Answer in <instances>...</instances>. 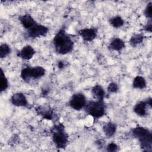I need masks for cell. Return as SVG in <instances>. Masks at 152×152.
Masks as SVG:
<instances>
[{
    "instance_id": "obj_1",
    "label": "cell",
    "mask_w": 152,
    "mask_h": 152,
    "mask_svg": "<svg viewBox=\"0 0 152 152\" xmlns=\"http://www.w3.org/2000/svg\"><path fill=\"white\" fill-rule=\"evenodd\" d=\"M56 52L61 55H65L71 52L74 48V42L67 34L64 29H61L55 36L53 39Z\"/></svg>"
},
{
    "instance_id": "obj_2",
    "label": "cell",
    "mask_w": 152,
    "mask_h": 152,
    "mask_svg": "<svg viewBox=\"0 0 152 152\" xmlns=\"http://www.w3.org/2000/svg\"><path fill=\"white\" fill-rule=\"evenodd\" d=\"M132 134L138 140L140 147L143 151H151L152 134L150 130L144 127L138 126L132 130Z\"/></svg>"
},
{
    "instance_id": "obj_3",
    "label": "cell",
    "mask_w": 152,
    "mask_h": 152,
    "mask_svg": "<svg viewBox=\"0 0 152 152\" xmlns=\"http://www.w3.org/2000/svg\"><path fill=\"white\" fill-rule=\"evenodd\" d=\"M52 140L58 148H64L68 142V135L65 131L64 126L62 124L55 125L52 129Z\"/></svg>"
},
{
    "instance_id": "obj_4",
    "label": "cell",
    "mask_w": 152,
    "mask_h": 152,
    "mask_svg": "<svg viewBox=\"0 0 152 152\" xmlns=\"http://www.w3.org/2000/svg\"><path fill=\"white\" fill-rule=\"evenodd\" d=\"M86 112L94 118H99L105 114L106 107L103 100L90 101L84 106Z\"/></svg>"
},
{
    "instance_id": "obj_5",
    "label": "cell",
    "mask_w": 152,
    "mask_h": 152,
    "mask_svg": "<svg viewBox=\"0 0 152 152\" xmlns=\"http://www.w3.org/2000/svg\"><path fill=\"white\" fill-rule=\"evenodd\" d=\"M86 104V97L81 93H77L73 94L69 102L70 107L76 110H80L84 107Z\"/></svg>"
},
{
    "instance_id": "obj_6",
    "label": "cell",
    "mask_w": 152,
    "mask_h": 152,
    "mask_svg": "<svg viewBox=\"0 0 152 152\" xmlns=\"http://www.w3.org/2000/svg\"><path fill=\"white\" fill-rule=\"evenodd\" d=\"M48 28L42 24H36L31 28L27 30V35L32 39L45 36L48 32Z\"/></svg>"
},
{
    "instance_id": "obj_7",
    "label": "cell",
    "mask_w": 152,
    "mask_h": 152,
    "mask_svg": "<svg viewBox=\"0 0 152 152\" xmlns=\"http://www.w3.org/2000/svg\"><path fill=\"white\" fill-rule=\"evenodd\" d=\"M78 34L85 41L91 42L97 37V30L95 28H83L78 31Z\"/></svg>"
},
{
    "instance_id": "obj_8",
    "label": "cell",
    "mask_w": 152,
    "mask_h": 152,
    "mask_svg": "<svg viewBox=\"0 0 152 152\" xmlns=\"http://www.w3.org/2000/svg\"><path fill=\"white\" fill-rule=\"evenodd\" d=\"M11 103L16 106H27L28 105L27 100L24 94L17 93L13 94L10 99Z\"/></svg>"
},
{
    "instance_id": "obj_9",
    "label": "cell",
    "mask_w": 152,
    "mask_h": 152,
    "mask_svg": "<svg viewBox=\"0 0 152 152\" xmlns=\"http://www.w3.org/2000/svg\"><path fill=\"white\" fill-rule=\"evenodd\" d=\"M35 50L34 48L30 45H26L23 47L18 53L17 56L23 59L29 60L35 54Z\"/></svg>"
},
{
    "instance_id": "obj_10",
    "label": "cell",
    "mask_w": 152,
    "mask_h": 152,
    "mask_svg": "<svg viewBox=\"0 0 152 152\" xmlns=\"http://www.w3.org/2000/svg\"><path fill=\"white\" fill-rule=\"evenodd\" d=\"M19 20L22 26L27 30H28L37 24L34 18L28 14L21 15L19 17Z\"/></svg>"
},
{
    "instance_id": "obj_11",
    "label": "cell",
    "mask_w": 152,
    "mask_h": 152,
    "mask_svg": "<svg viewBox=\"0 0 152 152\" xmlns=\"http://www.w3.org/2000/svg\"><path fill=\"white\" fill-rule=\"evenodd\" d=\"M36 111L43 118L46 119H52L53 118V110L49 107L40 106L36 108Z\"/></svg>"
},
{
    "instance_id": "obj_12",
    "label": "cell",
    "mask_w": 152,
    "mask_h": 152,
    "mask_svg": "<svg viewBox=\"0 0 152 152\" xmlns=\"http://www.w3.org/2000/svg\"><path fill=\"white\" fill-rule=\"evenodd\" d=\"M148 106L146 100L138 102L134 107V112L140 116H144L147 114V106Z\"/></svg>"
},
{
    "instance_id": "obj_13",
    "label": "cell",
    "mask_w": 152,
    "mask_h": 152,
    "mask_svg": "<svg viewBox=\"0 0 152 152\" xmlns=\"http://www.w3.org/2000/svg\"><path fill=\"white\" fill-rule=\"evenodd\" d=\"M91 93L97 100H103L105 96V91L100 85L94 86L92 88Z\"/></svg>"
},
{
    "instance_id": "obj_14",
    "label": "cell",
    "mask_w": 152,
    "mask_h": 152,
    "mask_svg": "<svg viewBox=\"0 0 152 152\" xmlns=\"http://www.w3.org/2000/svg\"><path fill=\"white\" fill-rule=\"evenodd\" d=\"M125 45L124 42L118 37L114 38L109 44L110 49L115 51H121L125 48Z\"/></svg>"
},
{
    "instance_id": "obj_15",
    "label": "cell",
    "mask_w": 152,
    "mask_h": 152,
    "mask_svg": "<svg viewBox=\"0 0 152 152\" xmlns=\"http://www.w3.org/2000/svg\"><path fill=\"white\" fill-rule=\"evenodd\" d=\"M103 130L106 137H111L115 134L116 130V126L115 124L112 122H107L104 124Z\"/></svg>"
},
{
    "instance_id": "obj_16",
    "label": "cell",
    "mask_w": 152,
    "mask_h": 152,
    "mask_svg": "<svg viewBox=\"0 0 152 152\" xmlns=\"http://www.w3.org/2000/svg\"><path fill=\"white\" fill-rule=\"evenodd\" d=\"M46 70L40 66H36L31 69V78L38 79L45 75Z\"/></svg>"
},
{
    "instance_id": "obj_17",
    "label": "cell",
    "mask_w": 152,
    "mask_h": 152,
    "mask_svg": "<svg viewBox=\"0 0 152 152\" xmlns=\"http://www.w3.org/2000/svg\"><path fill=\"white\" fill-rule=\"evenodd\" d=\"M132 86L135 88L143 89L146 87V81L141 76H137L134 78L132 83Z\"/></svg>"
},
{
    "instance_id": "obj_18",
    "label": "cell",
    "mask_w": 152,
    "mask_h": 152,
    "mask_svg": "<svg viewBox=\"0 0 152 152\" xmlns=\"http://www.w3.org/2000/svg\"><path fill=\"white\" fill-rule=\"evenodd\" d=\"M110 24L115 28H119L124 25V21L122 17L119 15L113 17L109 20Z\"/></svg>"
},
{
    "instance_id": "obj_19",
    "label": "cell",
    "mask_w": 152,
    "mask_h": 152,
    "mask_svg": "<svg viewBox=\"0 0 152 152\" xmlns=\"http://www.w3.org/2000/svg\"><path fill=\"white\" fill-rule=\"evenodd\" d=\"M31 68L27 66L23 68L21 71V77L26 82H29L31 79Z\"/></svg>"
},
{
    "instance_id": "obj_20",
    "label": "cell",
    "mask_w": 152,
    "mask_h": 152,
    "mask_svg": "<svg viewBox=\"0 0 152 152\" xmlns=\"http://www.w3.org/2000/svg\"><path fill=\"white\" fill-rule=\"evenodd\" d=\"M144 39V36L142 34H134L129 40V43L132 46H135L141 43Z\"/></svg>"
},
{
    "instance_id": "obj_21",
    "label": "cell",
    "mask_w": 152,
    "mask_h": 152,
    "mask_svg": "<svg viewBox=\"0 0 152 152\" xmlns=\"http://www.w3.org/2000/svg\"><path fill=\"white\" fill-rule=\"evenodd\" d=\"M0 82H1V86H0V89H1V92H2L7 89L8 87V81L7 78V77L5 75V74L4 73L2 69H1V79H0Z\"/></svg>"
},
{
    "instance_id": "obj_22",
    "label": "cell",
    "mask_w": 152,
    "mask_h": 152,
    "mask_svg": "<svg viewBox=\"0 0 152 152\" xmlns=\"http://www.w3.org/2000/svg\"><path fill=\"white\" fill-rule=\"evenodd\" d=\"M11 52L10 47L6 43L2 44L0 46V57L4 58L8 55Z\"/></svg>"
},
{
    "instance_id": "obj_23",
    "label": "cell",
    "mask_w": 152,
    "mask_h": 152,
    "mask_svg": "<svg viewBox=\"0 0 152 152\" xmlns=\"http://www.w3.org/2000/svg\"><path fill=\"white\" fill-rule=\"evenodd\" d=\"M144 15L149 20L151 19L152 17V2H150L146 6L145 10H144Z\"/></svg>"
},
{
    "instance_id": "obj_24",
    "label": "cell",
    "mask_w": 152,
    "mask_h": 152,
    "mask_svg": "<svg viewBox=\"0 0 152 152\" xmlns=\"http://www.w3.org/2000/svg\"><path fill=\"white\" fill-rule=\"evenodd\" d=\"M118 90V86L115 83H111L107 87V91L109 93H116Z\"/></svg>"
},
{
    "instance_id": "obj_25",
    "label": "cell",
    "mask_w": 152,
    "mask_h": 152,
    "mask_svg": "<svg viewBox=\"0 0 152 152\" xmlns=\"http://www.w3.org/2000/svg\"><path fill=\"white\" fill-rule=\"evenodd\" d=\"M106 150L109 152H115L117 151L118 150V146L114 142H111L106 147Z\"/></svg>"
},
{
    "instance_id": "obj_26",
    "label": "cell",
    "mask_w": 152,
    "mask_h": 152,
    "mask_svg": "<svg viewBox=\"0 0 152 152\" xmlns=\"http://www.w3.org/2000/svg\"><path fill=\"white\" fill-rule=\"evenodd\" d=\"M151 29H152V22H151V20H149L147 24L144 27V30L147 31L151 32Z\"/></svg>"
},
{
    "instance_id": "obj_27",
    "label": "cell",
    "mask_w": 152,
    "mask_h": 152,
    "mask_svg": "<svg viewBox=\"0 0 152 152\" xmlns=\"http://www.w3.org/2000/svg\"><path fill=\"white\" fill-rule=\"evenodd\" d=\"M64 66H65V64L63 61H59L58 64V66L60 69H62L64 67Z\"/></svg>"
},
{
    "instance_id": "obj_28",
    "label": "cell",
    "mask_w": 152,
    "mask_h": 152,
    "mask_svg": "<svg viewBox=\"0 0 152 152\" xmlns=\"http://www.w3.org/2000/svg\"><path fill=\"white\" fill-rule=\"evenodd\" d=\"M152 100H151V97H149L148 98L147 100H146V102H147V103L148 105H149L150 107H151L152 106V102H151Z\"/></svg>"
}]
</instances>
